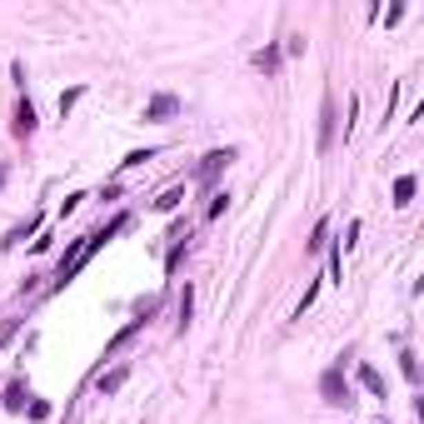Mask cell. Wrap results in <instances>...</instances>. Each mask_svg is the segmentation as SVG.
I'll return each instance as SVG.
<instances>
[{"mask_svg": "<svg viewBox=\"0 0 424 424\" xmlns=\"http://www.w3.org/2000/svg\"><path fill=\"white\" fill-rule=\"evenodd\" d=\"M120 230H130V215H115V220L105 225V230H90V235H80V240L70 245V254L60 260V270H55V290H65V285L75 280V274H80L85 265L95 260V250H100V245H110V240L120 235Z\"/></svg>", "mask_w": 424, "mask_h": 424, "instance_id": "cell-1", "label": "cell"}, {"mask_svg": "<svg viewBox=\"0 0 424 424\" xmlns=\"http://www.w3.org/2000/svg\"><path fill=\"white\" fill-rule=\"evenodd\" d=\"M320 394H325V405H350V390H345V365H330L320 374Z\"/></svg>", "mask_w": 424, "mask_h": 424, "instance_id": "cell-2", "label": "cell"}, {"mask_svg": "<svg viewBox=\"0 0 424 424\" xmlns=\"http://www.w3.org/2000/svg\"><path fill=\"white\" fill-rule=\"evenodd\" d=\"M35 125H40V120H35V105L20 95V105H15V125H10L15 140H30V135H35Z\"/></svg>", "mask_w": 424, "mask_h": 424, "instance_id": "cell-3", "label": "cell"}, {"mask_svg": "<svg viewBox=\"0 0 424 424\" xmlns=\"http://www.w3.org/2000/svg\"><path fill=\"white\" fill-rule=\"evenodd\" d=\"M230 160H235V150H210V155L200 160V185H215V175H220Z\"/></svg>", "mask_w": 424, "mask_h": 424, "instance_id": "cell-4", "label": "cell"}, {"mask_svg": "<svg viewBox=\"0 0 424 424\" xmlns=\"http://www.w3.org/2000/svg\"><path fill=\"white\" fill-rule=\"evenodd\" d=\"M330 145H334V100L325 95L320 100V155L330 150Z\"/></svg>", "mask_w": 424, "mask_h": 424, "instance_id": "cell-5", "label": "cell"}, {"mask_svg": "<svg viewBox=\"0 0 424 424\" xmlns=\"http://www.w3.org/2000/svg\"><path fill=\"white\" fill-rule=\"evenodd\" d=\"M180 110V95H155L150 105H145V120H170Z\"/></svg>", "mask_w": 424, "mask_h": 424, "instance_id": "cell-6", "label": "cell"}, {"mask_svg": "<svg viewBox=\"0 0 424 424\" xmlns=\"http://www.w3.org/2000/svg\"><path fill=\"white\" fill-rule=\"evenodd\" d=\"M280 55H285L280 46H265V50H254L250 65H254V70H265V75H274V70H280Z\"/></svg>", "mask_w": 424, "mask_h": 424, "instance_id": "cell-7", "label": "cell"}, {"mask_svg": "<svg viewBox=\"0 0 424 424\" xmlns=\"http://www.w3.org/2000/svg\"><path fill=\"white\" fill-rule=\"evenodd\" d=\"M40 220H46V215H30L26 225H15V230H10V235H6V240H0V245H6V250H10V245H26V240L35 235V230H40Z\"/></svg>", "mask_w": 424, "mask_h": 424, "instance_id": "cell-8", "label": "cell"}, {"mask_svg": "<svg viewBox=\"0 0 424 424\" xmlns=\"http://www.w3.org/2000/svg\"><path fill=\"white\" fill-rule=\"evenodd\" d=\"M359 385H365L370 394H379V399H385V374H379L374 365H359Z\"/></svg>", "mask_w": 424, "mask_h": 424, "instance_id": "cell-9", "label": "cell"}, {"mask_svg": "<svg viewBox=\"0 0 424 424\" xmlns=\"http://www.w3.org/2000/svg\"><path fill=\"white\" fill-rule=\"evenodd\" d=\"M330 245V220H314V230H310V240H305V250H314V254H320Z\"/></svg>", "mask_w": 424, "mask_h": 424, "instance_id": "cell-10", "label": "cell"}, {"mask_svg": "<svg viewBox=\"0 0 424 424\" xmlns=\"http://www.w3.org/2000/svg\"><path fill=\"white\" fill-rule=\"evenodd\" d=\"M414 190H419L414 175H399V180H394V205H410V200H414Z\"/></svg>", "mask_w": 424, "mask_h": 424, "instance_id": "cell-11", "label": "cell"}, {"mask_svg": "<svg viewBox=\"0 0 424 424\" xmlns=\"http://www.w3.org/2000/svg\"><path fill=\"white\" fill-rule=\"evenodd\" d=\"M80 100H85V85H70V90H60V120H65Z\"/></svg>", "mask_w": 424, "mask_h": 424, "instance_id": "cell-12", "label": "cell"}, {"mask_svg": "<svg viewBox=\"0 0 424 424\" xmlns=\"http://www.w3.org/2000/svg\"><path fill=\"white\" fill-rule=\"evenodd\" d=\"M125 379H130V370H125V365H120V370H110V374H100V394H115Z\"/></svg>", "mask_w": 424, "mask_h": 424, "instance_id": "cell-13", "label": "cell"}, {"mask_svg": "<svg viewBox=\"0 0 424 424\" xmlns=\"http://www.w3.org/2000/svg\"><path fill=\"white\" fill-rule=\"evenodd\" d=\"M190 314H195V290L185 285V294H180V334L190 330Z\"/></svg>", "mask_w": 424, "mask_h": 424, "instance_id": "cell-14", "label": "cell"}, {"mask_svg": "<svg viewBox=\"0 0 424 424\" xmlns=\"http://www.w3.org/2000/svg\"><path fill=\"white\" fill-rule=\"evenodd\" d=\"M225 210H230V195H225V190H215V195H210V210H205V220H220Z\"/></svg>", "mask_w": 424, "mask_h": 424, "instance_id": "cell-15", "label": "cell"}, {"mask_svg": "<svg viewBox=\"0 0 424 424\" xmlns=\"http://www.w3.org/2000/svg\"><path fill=\"white\" fill-rule=\"evenodd\" d=\"M339 274H345V250H330V285H339Z\"/></svg>", "mask_w": 424, "mask_h": 424, "instance_id": "cell-16", "label": "cell"}, {"mask_svg": "<svg viewBox=\"0 0 424 424\" xmlns=\"http://www.w3.org/2000/svg\"><path fill=\"white\" fill-rule=\"evenodd\" d=\"M180 200H185V190H180V185H175V190H165V195H160V200H155V210H165V215H170V210H175V205H180Z\"/></svg>", "mask_w": 424, "mask_h": 424, "instance_id": "cell-17", "label": "cell"}, {"mask_svg": "<svg viewBox=\"0 0 424 424\" xmlns=\"http://www.w3.org/2000/svg\"><path fill=\"white\" fill-rule=\"evenodd\" d=\"M180 260H185V240H175V245H170V254H165V270L175 274V270H180Z\"/></svg>", "mask_w": 424, "mask_h": 424, "instance_id": "cell-18", "label": "cell"}, {"mask_svg": "<svg viewBox=\"0 0 424 424\" xmlns=\"http://www.w3.org/2000/svg\"><path fill=\"white\" fill-rule=\"evenodd\" d=\"M145 160H155V150H130L120 160V170H135V165H145Z\"/></svg>", "mask_w": 424, "mask_h": 424, "instance_id": "cell-19", "label": "cell"}, {"mask_svg": "<svg viewBox=\"0 0 424 424\" xmlns=\"http://www.w3.org/2000/svg\"><path fill=\"white\" fill-rule=\"evenodd\" d=\"M6 410H26V390H20V385L6 390Z\"/></svg>", "mask_w": 424, "mask_h": 424, "instance_id": "cell-20", "label": "cell"}, {"mask_svg": "<svg viewBox=\"0 0 424 424\" xmlns=\"http://www.w3.org/2000/svg\"><path fill=\"white\" fill-rule=\"evenodd\" d=\"M399 370H405V379H419V365H414V354H410V350L399 354Z\"/></svg>", "mask_w": 424, "mask_h": 424, "instance_id": "cell-21", "label": "cell"}, {"mask_svg": "<svg viewBox=\"0 0 424 424\" xmlns=\"http://www.w3.org/2000/svg\"><path fill=\"white\" fill-rule=\"evenodd\" d=\"M30 419H50V405H46V399H30Z\"/></svg>", "mask_w": 424, "mask_h": 424, "instance_id": "cell-22", "label": "cell"}, {"mask_svg": "<svg viewBox=\"0 0 424 424\" xmlns=\"http://www.w3.org/2000/svg\"><path fill=\"white\" fill-rule=\"evenodd\" d=\"M0 185H6V170H0Z\"/></svg>", "mask_w": 424, "mask_h": 424, "instance_id": "cell-23", "label": "cell"}]
</instances>
